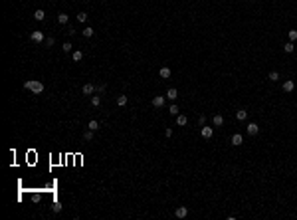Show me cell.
I'll return each mask as SVG.
<instances>
[{
  "label": "cell",
  "mask_w": 297,
  "mask_h": 220,
  "mask_svg": "<svg viewBox=\"0 0 297 220\" xmlns=\"http://www.w3.org/2000/svg\"><path fill=\"white\" fill-rule=\"evenodd\" d=\"M24 87H26V89H30L32 93H36V95L44 93V83L40 81V79H26V81H24Z\"/></svg>",
  "instance_id": "cell-1"
},
{
  "label": "cell",
  "mask_w": 297,
  "mask_h": 220,
  "mask_svg": "<svg viewBox=\"0 0 297 220\" xmlns=\"http://www.w3.org/2000/svg\"><path fill=\"white\" fill-rule=\"evenodd\" d=\"M200 135H202V139H212L214 129H212V127H206V125H202V127H200Z\"/></svg>",
  "instance_id": "cell-2"
},
{
  "label": "cell",
  "mask_w": 297,
  "mask_h": 220,
  "mask_svg": "<svg viewBox=\"0 0 297 220\" xmlns=\"http://www.w3.org/2000/svg\"><path fill=\"white\" fill-rule=\"evenodd\" d=\"M281 89H283L285 93H291L293 89H295V81H293V79H285L283 85H281Z\"/></svg>",
  "instance_id": "cell-3"
},
{
  "label": "cell",
  "mask_w": 297,
  "mask_h": 220,
  "mask_svg": "<svg viewBox=\"0 0 297 220\" xmlns=\"http://www.w3.org/2000/svg\"><path fill=\"white\" fill-rule=\"evenodd\" d=\"M81 91H83V95H93V93L97 91V87L93 85V83H85V85L81 87Z\"/></svg>",
  "instance_id": "cell-4"
},
{
  "label": "cell",
  "mask_w": 297,
  "mask_h": 220,
  "mask_svg": "<svg viewBox=\"0 0 297 220\" xmlns=\"http://www.w3.org/2000/svg\"><path fill=\"white\" fill-rule=\"evenodd\" d=\"M246 131H248V135H258L259 133V125L258 123H248Z\"/></svg>",
  "instance_id": "cell-5"
},
{
  "label": "cell",
  "mask_w": 297,
  "mask_h": 220,
  "mask_svg": "<svg viewBox=\"0 0 297 220\" xmlns=\"http://www.w3.org/2000/svg\"><path fill=\"white\" fill-rule=\"evenodd\" d=\"M174 216H176V218H186V216H188V208H186V206H178L174 210Z\"/></svg>",
  "instance_id": "cell-6"
},
{
  "label": "cell",
  "mask_w": 297,
  "mask_h": 220,
  "mask_svg": "<svg viewBox=\"0 0 297 220\" xmlns=\"http://www.w3.org/2000/svg\"><path fill=\"white\" fill-rule=\"evenodd\" d=\"M32 42H36V44H40V42H44V32H40V30H34L32 32Z\"/></svg>",
  "instance_id": "cell-7"
},
{
  "label": "cell",
  "mask_w": 297,
  "mask_h": 220,
  "mask_svg": "<svg viewBox=\"0 0 297 220\" xmlns=\"http://www.w3.org/2000/svg\"><path fill=\"white\" fill-rule=\"evenodd\" d=\"M163 105H164V97L163 95H155V97H153V107L160 109Z\"/></svg>",
  "instance_id": "cell-8"
},
{
  "label": "cell",
  "mask_w": 297,
  "mask_h": 220,
  "mask_svg": "<svg viewBox=\"0 0 297 220\" xmlns=\"http://www.w3.org/2000/svg\"><path fill=\"white\" fill-rule=\"evenodd\" d=\"M242 143H244V137H242L240 133H234V135H232V145H234V147H240Z\"/></svg>",
  "instance_id": "cell-9"
},
{
  "label": "cell",
  "mask_w": 297,
  "mask_h": 220,
  "mask_svg": "<svg viewBox=\"0 0 297 220\" xmlns=\"http://www.w3.org/2000/svg\"><path fill=\"white\" fill-rule=\"evenodd\" d=\"M34 20L44 22V20H46V12H44L42 8H40V10H36V12H34Z\"/></svg>",
  "instance_id": "cell-10"
},
{
  "label": "cell",
  "mask_w": 297,
  "mask_h": 220,
  "mask_svg": "<svg viewBox=\"0 0 297 220\" xmlns=\"http://www.w3.org/2000/svg\"><path fill=\"white\" fill-rule=\"evenodd\" d=\"M212 123H214V127H222V125H224V117L218 113V115L212 117Z\"/></svg>",
  "instance_id": "cell-11"
},
{
  "label": "cell",
  "mask_w": 297,
  "mask_h": 220,
  "mask_svg": "<svg viewBox=\"0 0 297 220\" xmlns=\"http://www.w3.org/2000/svg\"><path fill=\"white\" fill-rule=\"evenodd\" d=\"M159 75H160L163 79L170 77V67H167V66H164V67H160V70H159Z\"/></svg>",
  "instance_id": "cell-12"
},
{
  "label": "cell",
  "mask_w": 297,
  "mask_h": 220,
  "mask_svg": "<svg viewBox=\"0 0 297 220\" xmlns=\"http://www.w3.org/2000/svg\"><path fill=\"white\" fill-rule=\"evenodd\" d=\"M167 97H168L170 101H174L176 97H178V91H176V87H170V89H168V91H167Z\"/></svg>",
  "instance_id": "cell-13"
},
{
  "label": "cell",
  "mask_w": 297,
  "mask_h": 220,
  "mask_svg": "<svg viewBox=\"0 0 297 220\" xmlns=\"http://www.w3.org/2000/svg\"><path fill=\"white\" fill-rule=\"evenodd\" d=\"M246 117H248L246 109H238V111H236V119H238V121H246Z\"/></svg>",
  "instance_id": "cell-14"
},
{
  "label": "cell",
  "mask_w": 297,
  "mask_h": 220,
  "mask_svg": "<svg viewBox=\"0 0 297 220\" xmlns=\"http://www.w3.org/2000/svg\"><path fill=\"white\" fill-rule=\"evenodd\" d=\"M71 60H73V62H81V60H83V52H79V50L71 52Z\"/></svg>",
  "instance_id": "cell-15"
},
{
  "label": "cell",
  "mask_w": 297,
  "mask_h": 220,
  "mask_svg": "<svg viewBox=\"0 0 297 220\" xmlns=\"http://www.w3.org/2000/svg\"><path fill=\"white\" fill-rule=\"evenodd\" d=\"M293 50H295V44H293V42L283 44V52H285V54H293Z\"/></svg>",
  "instance_id": "cell-16"
},
{
  "label": "cell",
  "mask_w": 297,
  "mask_h": 220,
  "mask_svg": "<svg viewBox=\"0 0 297 220\" xmlns=\"http://www.w3.org/2000/svg\"><path fill=\"white\" fill-rule=\"evenodd\" d=\"M127 101H129V97H127V95H117V105H119V107H125Z\"/></svg>",
  "instance_id": "cell-17"
},
{
  "label": "cell",
  "mask_w": 297,
  "mask_h": 220,
  "mask_svg": "<svg viewBox=\"0 0 297 220\" xmlns=\"http://www.w3.org/2000/svg\"><path fill=\"white\" fill-rule=\"evenodd\" d=\"M186 123H188V117L178 113V115H176V125H186Z\"/></svg>",
  "instance_id": "cell-18"
},
{
  "label": "cell",
  "mask_w": 297,
  "mask_h": 220,
  "mask_svg": "<svg viewBox=\"0 0 297 220\" xmlns=\"http://www.w3.org/2000/svg\"><path fill=\"white\" fill-rule=\"evenodd\" d=\"M67 20H69V16H67L66 12H59L58 14V22H59V24H67Z\"/></svg>",
  "instance_id": "cell-19"
},
{
  "label": "cell",
  "mask_w": 297,
  "mask_h": 220,
  "mask_svg": "<svg viewBox=\"0 0 297 220\" xmlns=\"http://www.w3.org/2000/svg\"><path fill=\"white\" fill-rule=\"evenodd\" d=\"M101 105V97L99 95H91V107H99Z\"/></svg>",
  "instance_id": "cell-20"
},
{
  "label": "cell",
  "mask_w": 297,
  "mask_h": 220,
  "mask_svg": "<svg viewBox=\"0 0 297 220\" xmlns=\"http://www.w3.org/2000/svg\"><path fill=\"white\" fill-rule=\"evenodd\" d=\"M268 79H269V81H279V74H277V71H269Z\"/></svg>",
  "instance_id": "cell-21"
},
{
  "label": "cell",
  "mask_w": 297,
  "mask_h": 220,
  "mask_svg": "<svg viewBox=\"0 0 297 220\" xmlns=\"http://www.w3.org/2000/svg\"><path fill=\"white\" fill-rule=\"evenodd\" d=\"M81 34H83L85 38H91L95 32H93V28H91V26H87V28H83V32H81Z\"/></svg>",
  "instance_id": "cell-22"
},
{
  "label": "cell",
  "mask_w": 297,
  "mask_h": 220,
  "mask_svg": "<svg viewBox=\"0 0 297 220\" xmlns=\"http://www.w3.org/2000/svg\"><path fill=\"white\" fill-rule=\"evenodd\" d=\"M89 129H91V131H97V129H99V121H95V119H91L89 121V125H87Z\"/></svg>",
  "instance_id": "cell-23"
},
{
  "label": "cell",
  "mask_w": 297,
  "mask_h": 220,
  "mask_svg": "<svg viewBox=\"0 0 297 220\" xmlns=\"http://www.w3.org/2000/svg\"><path fill=\"white\" fill-rule=\"evenodd\" d=\"M168 111H170V115H174V117H176V115H178V111H180V109H178V105H176V103H172Z\"/></svg>",
  "instance_id": "cell-24"
},
{
  "label": "cell",
  "mask_w": 297,
  "mask_h": 220,
  "mask_svg": "<svg viewBox=\"0 0 297 220\" xmlns=\"http://www.w3.org/2000/svg\"><path fill=\"white\" fill-rule=\"evenodd\" d=\"M287 38H289V42H295L297 40V30H289Z\"/></svg>",
  "instance_id": "cell-25"
},
{
  "label": "cell",
  "mask_w": 297,
  "mask_h": 220,
  "mask_svg": "<svg viewBox=\"0 0 297 220\" xmlns=\"http://www.w3.org/2000/svg\"><path fill=\"white\" fill-rule=\"evenodd\" d=\"M62 50H63V52H66V54H67V52H71V50H73V46H71L69 42H63V46H62Z\"/></svg>",
  "instance_id": "cell-26"
},
{
  "label": "cell",
  "mask_w": 297,
  "mask_h": 220,
  "mask_svg": "<svg viewBox=\"0 0 297 220\" xmlns=\"http://www.w3.org/2000/svg\"><path fill=\"white\" fill-rule=\"evenodd\" d=\"M83 139H85V141H91V139H93V131H91V129H87V131L83 133Z\"/></svg>",
  "instance_id": "cell-27"
},
{
  "label": "cell",
  "mask_w": 297,
  "mask_h": 220,
  "mask_svg": "<svg viewBox=\"0 0 297 220\" xmlns=\"http://www.w3.org/2000/svg\"><path fill=\"white\" fill-rule=\"evenodd\" d=\"M77 20H79V22H85V20H87V14H85V12H79V14H77Z\"/></svg>",
  "instance_id": "cell-28"
},
{
  "label": "cell",
  "mask_w": 297,
  "mask_h": 220,
  "mask_svg": "<svg viewBox=\"0 0 297 220\" xmlns=\"http://www.w3.org/2000/svg\"><path fill=\"white\" fill-rule=\"evenodd\" d=\"M54 44H56V40H54V38H46V46H48V48H52Z\"/></svg>",
  "instance_id": "cell-29"
},
{
  "label": "cell",
  "mask_w": 297,
  "mask_h": 220,
  "mask_svg": "<svg viewBox=\"0 0 297 220\" xmlns=\"http://www.w3.org/2000/svg\"><path fill=\"white\" fill-rule=\"evenodd\" d=\"M52 210H54V212H62V204H59V202H56L54 206H52Z\"/></svg>",
  "instance_id": "cell-30"
},
{
  "label": "cell",
  "mask_w": 297,
  "mask_h": 220,
  "mask_svg": "<svg viewBox=\"0 0 297 220\" xmlns=\"http://www.w3.org/2000/svg\"><path fill=\"white\" fill-rule=\"evenodd\" d=\"M164 135H167V137H172V129L167 127V129H164Z\"/></svg>",
  "instance_id": "cell-31"
},
{
  "label": "cell",
  "mask_w": 297,
  "mask_h": 220,
  "mask_svg": "<svg viewBox=\"0 0 297 220\" xmlns=\"http://www.w3.org/2000/svg\"><path fill=\"white\" fill-rule=\"evenodd\" d=\"M206 123V117L204 115H200V119H198V125H200V127H202V125H204Z\"/></svg>",
  "instance_id": "cell-32"
}]
</instances>
